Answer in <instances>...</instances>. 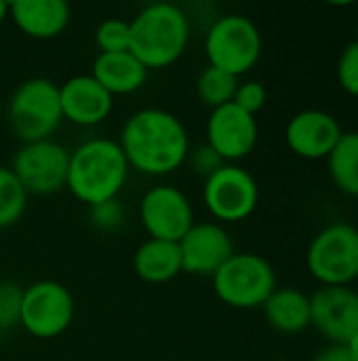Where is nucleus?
<instances>
[{
    "label": "nucleus",
    "instance_id": "f257e3e1",
    "mask_svg": "<svg viewBox=\"0 0 358 361\" xmlns=\"http://www.w3.org/2000/svg\"><path fill=\"white\" fill-rule=\"evenodd\" d=\"M129 167L146 176H169L190 157L188 129L169 110L143 108L133 112L118 140Z\"/></svg>",
    "mask_w": 358,
    "mask_h": 361
},
{
    "label": "nucleus",
    "instance_id": "f03ea898",
    "mask_svg": "<svg viewBox=\"0 0 358 361\" xmlns=\"http://www.w3.org/2000/svg\"><path fill=\"white\" fill-rule=\"evenodd\" d=\"M127 157L116 140L93 137L70 152L65 188L84 205L116 201L129 178Z\"/></svg>",
    "mask_w": 358,
    "mask_h": 361
},
{
    "label": "nucleus",
    "instance_id": "7ed1b4c3",
    "mask_svg": "<svg viewBox=\"0 0 358 361\" xmlns=\"http://www.w3.org/2000/svg\"><path fill=\"white\" fill-rule=\"evenodd\" d=\"M129 51L148 68L160 70L175 63L190 40V21L186 13L171 2L143 6L131 21Z\"/></svg>",
    "mask_w": 358,
    "mask_h": 361
},
{
    "label": "nucleus",
    "instance_id": "20e7f679",
    "mask_svg": "<svg viewBox=\"0 0 358 361\" xmlns=\"http://www.w3.org/2000/svg\"><path fill=\"white\" fill-rule=\"evenodd\" d=\"M63 121L59 87L42 76L23 80L8 102V123L13 133L23 142L51 140Z\"/></svg>",
    "mask_w": 358,
    "mask_h": 361
},
{
    "label": "nucleus",
    "instance_id": "39448f33",
    "mask_svg": "<svg viewBox=\"0 0 358 361\" xmlns=\"http://www.w3.org/2000/svg\"><path fill=\"white\" fill-rule=\"evenodd\" d=\"M217 298L232 309H257L276 290L272 264L253 252H234L211 277Z\"/></svg>",
    "mask_w": 358,
    "mask_h": 361
},
{
    "label": "nucleus",
    "instance_id": "423d86ee",
    "mask_svg": "<svg viewBox=\"0 0 358 361\" xmlns=\"http://www.w3.org/2000/svg\"><path fill=\"white\" fill-rule=\"evenodd\" d=\"M262 34L257 25L238 13L224 15L207 32L205 53L211 68L241 76L249 72L262 57Z\"/></svg>",
    "mask_w": 358,
    "mask_h": 361
},
{
    "label": "nucleus",
    "instance_id": "0eeeda50",
    "mask_svg": "<svg viewBox=\"0 0 358 361\" xmlns=\"http://www.w3.org/2000/svg\"><path fill=\"white\" fill-rule=\"evenodd\" d=\"M310 275L323 286H348L358 277V228L331 224L310 243L306 254Z\"/></svg>",
    "mask_w": 358,
    "mask_h": 361
},
{
    "label": "nucleus",
    "instance_id": "6e6552de",
    "mask_svg": "<svg viewBox=\"0 0 358 361\" xmlns=\"http://www.w3.org/2000/svg\"><path fill=\"white\" fill-rule=\"evenodd\" d=\"M74 319V298L57 281L44 279L27 286L21 296L19 324L34 338H57Z\"/></svg>",
    "mask_w": 358,
    "mask_h": 361
},
{
    "label": "nucleus",
    "instance_id": "1a4fd4ad",
    "mask_svg": "<svg viewBox=\"0 0 358 361\" xmlns=\"http://www.w3.org/2000/svg\"><path fill=\"white\" fill-rule=\"evenodd\" d=\"M203 199L209 214L219 222H241L255 212L260 188L247 169L234 163H224L207 176Z\"/></svg>",
    "mask_w": 358,
    "mask_h": 361
},
{
    "label": "nucleus",
    "instance_id": "9d476101",
    "mask_svg": "<svg viewBox=\"0 0 358 361\" xmlns=\"http://www.w3.org/2000/svg\"><path fill=\"white\" fill-rule=\"evenodd\" d=\"M68 167L70 152L55 140H40L27 142L17 150L11 171L27 195H53L65 188Z\"/></svg>",
    "mask_w": 358,
    "mask_h": 361
},
{
    "label": "nucleus",
    "instance_id": "9b49d317",
    "mask_svg": "<svg viewBox=\"0 0 358 361\" xmlns=\"http://www.w3.org/2000/svg\"><path fill=\"white\" fill-rule=\"evenodd\" d=\"M139 220L150 239L179 243L194 224V209L177 186L158 184L141 197Z\"/></svg>",
    "mask_w": 358,
    "mask_h": 361
},
{
    "label": "nucleus",
    "instance_id": "f8f14e48",
    "mask_svg": "<svg viewBox=\"0 0 358 361\" xmlns=\"http://www.w3.org/2000/svg\"><path fill=\"white\" fill-rule=\"evenodd\" d=\"M257 121L236 104L211 110L207 121V146L224 161L234 163L249 157L257 144Z\"/></svg>",
    "mask_w": 358,
    "mask_h": 361
},
{
    "label": "nucleus",
    "instance_id": "ddd939ff",
    "mask_svg": "<svg viewBox=\"0 0 358 361\" xmlns=\"http://www.w3.org/2000/svg\"><path fill=\"white\" fill-rule=\"evenodd\" d=\"M310 326L331 345H346L358 334V294L348 286H323L310 296Z\"/></svg>",
    "mask_w": 358,
    "mask_h": 361
},
{
    "label": "nucleus",
    "instance_id": "4468645a",
    "mask_svg": "<svg viewBox=\"0 0 358 361\" xmlns=\"http://www.w3.org/2000/svg\"><path fill=\"white\" fill-rule=\"evenodd\" d=\"M177 245L184 273L198 277H213L234 254L228 231L217 222H194Z\"/></svg>",
    "mask_w": 358,
    "mask_h": 361
},
{
    "label": "nucleus",
    "instance_id": "2eb2a0df",
    "mask_svg": "<svg viewBox=\"0 0 358 361\" xmlns=\"http://www.w3.org/2000/svg\"><path fill=\"white\" fill-rule=\"evenodd\" d=\"M338 118L325 110H302L287 123L285 137L293 154L302 159H327L342 137Z\"/></svg>",
    "mask_w": 358,
    "mask_h": 361
},
{
    "label": "nucleus",
    "instance_id": "dca6fc26",
    "mask_svg": "<svg viewBox=\"0 0 358 361\" xmlns=\"http://www.w3.org/2000/svg\"><path fill=\"white\" fill-rule=\"evenodd\" d=\"M59 102L63 118L80 127L103 123L114 106V97L91 74H76L59 85Z\"/></svg>",
    "mask_w": 358,
    "mask_h": 361
},
{
    "label": "nucleus",
    "instance_id": "f3484780",
    "mask_svg": "<svg viewBox=\"0 0 358 361\" xmlns=\"http://www.w3.org/2000/svg\"><path fill=\"white\" fill-rule=\"evenodd\" d=\"M8 19L25 36L49 40L68 27L72 8L63 0H17L8 2Z\"/></svg>",
    "mask_w": 358,
    "mask_h": 361
},
{
    "label": "nucleus",
    "instance_id": "a211bd4d",
    "mask_svg": "<svg viewBox=\"0 0 358 361\" xmlns=\"http://www.w3.org/2000/svg\"><path fill=\"white\" fill-rule=\"evenodd\" d=\"M91 76L114 97L139 91L148 80V68L131 53H99L93 61Z\"/></svg>",
    "mask_w": 358,
    "mask_h": 361
},
{
    "label": "nucleus",
    "instance_id": "6ab92c4d",
    "mask_svg": "<svg viewBox=\"0 0 358 361\" xmlns=\"http://www.w3.org/2000/svg\"><path fill=\"white\" fill-rule=\"evenodd\" d=\"M133 271L146 283H167L175 279L184 273L179 245L162 239H146L133 254Z\"/></svg>",
    "mask_w": 358,
    "mask_h": 361
},
{
    "label": "nucleus",
    "instance_id": "aec40b11",
    "mask_svg": "<svg viewBox=\"0 0 358 361\" xmlns=\"http://www.w3.org/2000/svg\"><path fill=\"white\" fill-rule=\"evenodd\" d=\"M262 309L268 324L283 334H298L310 328V296L295 288H276Z\"/></svg>",
    "mask_w": 358,
    "mask_h": 361
},
{
    "label": "nucleus",
    "instance_id": "412c9836",
    "mask_svg": "<svg viewBox=\"0 0 358 361\" xmlns=\"http://www.w3.org/2000/svg\"><path fill=\"white\" fill-rule=\"evenodd\" d=\"M333 184L350 197H358V131H344L327 157Z\"/></svg>",
    "mask_w": 358,
    "mask_h": 361
},
{
    "label": "nucleus",
    "instance_id": "4be33fe9",
    "mask_svg": "<svg viewBox=\"0 0 358 361\" xmlns=\"http://www.w3.org/2000/svg\"><path fill=\"white\" fill-rule=\"evenodd\" d=\"M236 89H238V78L236 76H232L228 72H222L217 68H211V66H207L196 78L198 99L203 104H207L211 110H215L219 106H226V104H232L234 95H236Z\"/></svg>",
    "mask_w": 358,
    "mask_h": 361
},
{
    "label": "nucleus",
    "instance_id": "5701e85b",
    "mask_svg": "<svg viewBox=\"0 0 358 361\" xmlns=\"http://www.w3.org/2000/svg\"><path fill=\"white\" fill-rule=\"evenodd\" d=\"M27 207V192L11 171V167H0V228L17 224Z\"/></svg>",
    "mask_w": 358,
    "mask_h": 361
},
{
    "label": "nucleus",
    "instance_id": "b1692460",
    "mask_svg": "<svg viewBox=\"0 0 358 361\" xmlns=\"http://www.w3.org/2000/svg\"><path fill=\"white\" fill-rule=\"evenodd\" d=\"M99 53H120L131 47V23L124 19H106L95 30Z\"/></svg>",
    "mask_w": 358,
    "mask_h": 361
},
{
    "label": "nucleus",
    "instance_id": "393cba45",
    "mask_svg": "<svg viewBox=\"0 0 358 361\" xmlns=\"http://www.w3.org/2000/svg\"><path fill=\"white\" fill-rule=\"evenodd\" d=\"M338 80L342 89L358 97V42H350L338 61Z\"/></svg>",
    "mask_w": 358,
    "mask_h": 361
},
{
    "label": "nucleus",
    "instance_id": "a878e982",
    "mask_svg": "<svg viewBox=\"0 0 358 361\" xmlns=\"http://www.w3.org/2000/svg\"><path fill=\"white\" fill-rule=\"evenodd\" d=\"M266 99H268L266 87L260 80H247V82H238V89H236L232 104H236L241 110L255 116L260 110H264Z\"/></svg>",
    "mask_w": 358,
    "mask_h": 361
},
{
    "label": "nucleus",
    "instance_id": "bb28decb",
    "mask_svg": "<svg viewBox=\"0 0 358 361\" xmlns=\"http://www.w3.org/2000/svg\"><path fill=\"white\" fill-rule=\"evenodd\" d=\"M21 296L23 290H19L15 283H0V328L19 324Z\"/></svg>",
    "mask_w": 358,
    "mask_h": 361
},
{
    "label": "nucleus",
    "instance_id": "cd10ccee",
    "mask_svg": "<svg viewBox=\"0 0 358 361\" xmlns=\"http://www.w3.org/2000/svg\"><path fill=\"white\" fill-rule=\"evenodd\" d=\"M192 165L198 173L203 176H211L215 169H219L224 165V161L209 148V146H200L194 154H192Z\"/></svg>",
    "mask_w": 358,
    "mask_h": 361
},
{
    "label": "nucleus",
    "instance_id": "c85d7f7f",
    "mask_svg": "<svg viewBox=\"0 0 358 361\" xmlns=\"http://www.w3.org/2000/svg\"><path fill=\"white\" fill-rule=\"evenodd\" d=\"M91 212H93V218L97 220V224L103 228H112L118 222H122V209L118 207L116 201H108L103 205L91 207Z\"/></svg>",
    "mask_w": 358,
    "mask_h": 361
},
{
    "label": "nucleus",
    "instance_id": "c756f323",
    "mask_svg": "<svg viewBox=\"0 0 358 361\" xmlns=\"http://www.w3.org/2000/svg\"><path fill=\"white\" fill-rule=\"evenodd\" d=\"M312 361H352L346 345H329L323 351H319Z\"/></svg>",
    "mask_w": 358,
    "mask_h": 361
},
{
    "label": "nucleus",
    "instance_id": "7c9ffc66",
    "mask_svg": "<svg viewBox=\"0 0 358 361\" xmlns=\"http://www.w3.org/2000/svg\"><path fill=\"white\" fill-rule=\"evenodd\" d=\"M346 349H348L352 361H358V334H354V336L346 343Z\"/></svg>",
    "mask_w": 358,
    "mask_h": 361
},
{
    "label": "nucleus",
    "instance_id": "2f4dec72",
    "mask_svg": "<svg viewBox=\"0 0 358 361\" xmlns=\"http://www.w3.org/2000/svg\"><path fill=\"white\" fill-rule=\"evenodd\" d=\"M4 19H8V2H2V0H0V23H2Z\"/></svg>",
    "mask_w": 358,
    "mask_h": 361
},
{
    "label": "nucleus",
    "instance_id": "473e14b6",
    "mask_svg": "<svg viewBox=\"0 0 358 361\" xmlns=\"http://www.w3.org/2000/svg\"><path fill=\"white\" fill-rule=\"evenodd\" d=\"M354 42H358V23H357V38H354Z\"/></svg>",
    "mask_w": 358,
    "mask_h": 361
},
{
    "label": "nucleus",
    "instance_id": "72a5a7b5",
    "mask_svg": "<svg viewBox=\"0 0 358 361\" xmlns=\"http://www.w3.org/2000/svg\"><path fill=\"white\" fill-rule=\"evenodd\" d=\"M0 118H2V104H0Z\"/></svg>",
    "mask_w": 358,
    "mask_h": 361
}]
</instances>
